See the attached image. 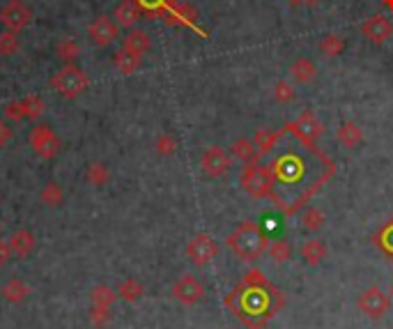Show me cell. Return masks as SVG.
<instances>
[{
	"mask_svg": "<svg viewBox=\"0 0 393 329\" xmlns=\"http://www.w3.org/2000/svg\"><path fill=\"white\" fill-rule=\"evenodd\" d=\"M230 152H233V157H237L244 164L258 162V157H260L256 150L253 138H237V141L233 143V148H230Z\"/></svg>",
	"mask_w": 393,
	"mask_h": 329,
	"instance_id": "21",
	"label": "cell"
},
{
	"mask_svg": "<svg viewBox=\"0 0 393 329\" xmlns=\"http://www.w3.org/2000/svg\"><path fill=\"white\" fill-rule=\"evenodd\" d=\"M117 33H120V26H117L110 17H106V14L97 17L90 24V28H87V35H90V40L97 44V47H108V44H113L117 40Z\"/></svg>",
	"mask_w": 393,
	"mask_h": 329,
	"instance_id": "13",
	"label": "cell"
},
{
	"mask_svg": "<svg viewBox=\"0 0 393 329\" xmlns=\"http://www.w3.org/2000/svg\"><path fill=\"white\" fill-rule=\"evenodd\" d=\"M154 148H157L159 155L168 157V155H173V152H175L177 141H175V138L170 136V134H161V136L157 138V143H154Z\"/></svg>",
	"mask_w": 393,
	"mask_h": 329,
	"instance_id": "34",
	"label": "cell"
},
{
	"mask_svg": "<svg viewBox=\"0 0 393 329\" xmlns=\"http://www.w3.org/2000/svg\"><path fill=\"white\" fill-rule=\"evenodd\" d=\"M290 3H292V5H296V3H301V0H290Z\"/></svg>",
	"mask_w": 393,
	"mask_h": 329,
	"instance_id": "43",
	"label": "cell"
},
{
	"mask_svg": "<svg viewBox=\"0 0 393 329\" xmlns=\"http://www.w3.org/2000/svg\"><path fill=\"white\" fill-rule=\"evenodd\" d=\"M301 3H303V5H308V7H313V5H320L322 0H301Z\"/></svg>",
	"mask_w": 393,
	"mask_h": 329,
	"instance_id": "41",
	"label": "cell"
},
{
	"mask_svg": "<svg viewBox=\"0 0 393 329\" xmlns=\"http://www.w3.org/2000/svg\"><path fill=\"white\" fill-rule=\"evenodd\" d=\"M285 131L294 138H299L301 143L315 145V141L324 134V124L317 120V115L313 111H303L294 122L285 124Z\"/></svg>",
	"mask_w": 393,
	"mask_h": 329,
	"instance_id": "6",
	"label": "cell"
},
{
	"mask_svg": "<svg viewBox=\"0 0 393 329\" xmlns=\"http://www.w3.org/2000/svg\"><path fill=\"white\" fill-rule=\"evenodd\" d=\"M12 258V246L10 242H5V239H0V267L7 265V260Z\"/></svg>",
	"mask_w": 393,
	"mask_h": 329,
	"instance_id": "38",
	"label": "cell"
},
{
	"mask_svg": "<svg viewBox=\"0 0 393 329\" xmlns=\"http://www.w3.org/2000/svg\"><path fill=\"white\" fill-rule=\"evenodd\" d=\"M317 51H320L327 60H331V58H338L345 51V40L340 37V35H324L320 44H317Z\"/></svg>",
	"mask_w": 393,
	"mask_h": 329,
	"instance_id": "24",
	"label": "cell"
},
{
	"mask_svg": "<svg viewBox=\"0 0 393 329\" xmlns=\"http://www.w3.org/2000/svg\"><path fill=\"white\" fill-rule=\"evenodd\" d=\"M21 101H24V108H26V118L37 120L44 113V101H42V97H37V94H31V97H26Z\"/></svg>",
	"mask_w": 393,
	"mask_h": 329,
	"instance_id": "33",
	"label": "cell"
},
{
	"mask_svg": "<svg viewBox=\"0 0 393 329\" xmlns=\"http://www.w3.org/2000/svg\"><path fill=\"white\" fill-rule=\"evenodd\" d=\"M152 42H150V35H147L145 31H138V28H131V31L127 33V37L122 40V49L131 51V53H136L143 58L147 51H150Z\"/></svg>",
	"mask_w": 393,
	"mask_h": 329,
	"instance_id": "17",
	"label": "cell"
},
{
	"mask_svg": "<svg viewBox=\"0 0 393 329\" xmlns=\"http://www.w3.org/2000/svg\"><path fill=\"white\" fill-rule=\"evenodd\" d=\"M375 244L380 246L382 251L389 255V258H393V219L389 223H384V228L377 233Z\"/></svg>",
	"mask_w": 393,
	"mask_h": 329,
	"instance_id": "28",
	"label": "cell"
},
{
	"mask_svg": "<svg viewBox=\"0 0 393 329\" xmlns=\"http://www.w3.org/2000/svg\"><path fill=\"white\" fill-rule=\"evenodd\" d=\"M56 53H58V58H60V60H62L65 65H72V62L81 56V47H78V42H76V40L65 37V40L58 42Z\"/></svg>",
	"mask_w": 393,
	"mask_h": 329,
	"instance_id": "26",
	"label": "cell"
},
{
	"mask_svg": "<svg viewBox=\"0 0 393 329\" xmlns=\"http://www.w3.org/2000/svg\"><path fill=\"white\" fill-rule=\"evenodd\" d=\"M391 292H393V288H391Z\"/></svg>",
	"mask_w": 393,
	"mask_h": 329,
	"instance_id": "44",
	"label": "cell"
},
{
	"mask_svg": "<svg viewBox=\"0 0 393 329\" xmlns=\"http://www.w3.org/2000/svg\"><path fill=\"white\" fill-rule=\"evenodd\" d=\"M361 31H363V37L370 44H375V47H382V44H387L393 37V24L387 17H382V14L368 17L363 21Z\"/></svg>",
	"mask_w": 393,
	"mask_h": 329,
	"instance_id": "10",
	"label": "cell"
},
{
	"mask_svg": "<svg viewBox=\"0 0 393 329\" xmlns=\"http://www.w3.org/2000/svg\"><path fill=\"white\" fill-rule=\"evenodd\" d=\"M122 292H124V297H138L140 295V286L138 283H133V281H129V283H124L122 286Z\"/></svg>",
	"mask_w": 393,
	"mask_h": 329,
	"instance_id": "39",
	"label": "cell"
},
{
	"mask_svg": "<svg viewBox=\"0 0 393 329\" xmlns=\"http://www.w3.org/2000/svg\"><path fill=\"white\" fill-rule=\"evenodd\" d=\"M49 83L53 90L60 92L65 99H76L78 94L85 92L87 85H90L87 76L83 74V69L74 67V65H65L60 71H56Z\"/></svg>",
	"mask_w": 393,
	"mask_h": 329,
	"instance_id": "5",
	"label": "cell"
},
{
	"mask_svg": "<svg viewBox=\"0 0 393 329\" xmlns=\"http://www.w3.org/2000/svg\"><path fill=\"white\" fill-rule=\"evenodd\" d=\"M12 138V129L7 127L5 122H0V148H3V145H7V141H10Z\"/></svg>",
	"mask_w": 393,
	"mask_h": 329,
	"instance_id": "40",
	"label": "cell"
},
{
	"mask_svg": "<svg viewBox=\"0 0 393 329\" xmlns=\"http://www.w3.org/2000/svg\"><path fill=\"white\" fill-rule=\"evenodd\" d=\"M267 251H269L274 262H285V260H290V255H292V248L285 239H274V242H269V248H267Z\"/></svg>",
	"mask_w": 393,
	"mask_h": 329,
	"instance_id": "29",
	"label": "cell"
},
{
	"mask_svg": "<svg viewBox=\"0 0 393 329\" xmlns=\"http://www.w3.org/2000/svg\"><path fill=\"white\" fill-rule=\"evenodd\" d=\"M336 138H338V143H340V145H345L347 150H354V148H357V145L361 143L363 134H361V127H359L357 122L347 120V122L340 124V129H338Z\"/></svg>",
	"mask_w": 393,
	"mask_h": 329,
	"instance_id": "20",
	"label": "cell"
},
{
	"mask_svg": "<svg viewBox=\"0 0 393 329\" xmlns=\"http://www.w3.org/2000/svg\"><path fill=\"white\" fill-rule=\"evenodd\" d=\"M173 295H175V299H180L182 304L191 306V304H196V302L203 299L205 288H203V283L196 279V276L184 274L182 279L173 286Z\"/></svg>",
	"mask_w": 393,
	"mask_h": 329,
	"instance_id": "14",
	"label": "cell"
},
{
	"mask_svg": "<svg viewBox=\"0 0 393 329\" xmlns=\"http://www.w3.org/2000/svg\"><path fill=\"white\" fill-rule=\"evenodd\" d=\"M166 19H168L170 26H189L191 31H196L198 35H203L205 37V33L196 26V10L191 5H177L175 3L173 10L166 14Z\"/></svg>",
	"mask_w": 393,
	"mask_h": 329,
	"instance_id": "16",
	"label": "cell"
},
{
	"mask_svg": "<svg viewBox=\"0 0 393 329\" xmlns=\"http://www.w3.org/2000/svg\"><path fill=\"white\" fill-rule=\"evenodd\" d=\"M5 118L7 120H24L26 118V108H24V101H10V104H5L3 108Z\"/></svg>",
	"mask_w": 393,
	"mask_h": 329,
	"instance_id": "35",
	"label": "cell"
},
{
	"mask_svg": "<svg viewBox=\"0 0 393 329\" xmlns=\"http://www.w3.org/2000/svg\"><path fill=\"white\" fill-rule=\"evenodd\" d=\"M136 3L145 14H154V17H166L175 7V0H136Z\"/></svg>",
	"mask_w": 393,
	"mask_h": 329,
	"instance_id": "27",
	"label": "cell"
},
{
	"mask_svg": "<svg viewBox=\"0 0 393 329\" xmlns=\"http://www.w3.org/2000/svg\"><path fill=\"white\" fill-rule=\"evenodd\" d=\"M226 242L240 260L253 262L269 248V235H267V230L262 226H258L256 221H242L230 233Z\"/></svg>",
	"mask_w": 393,
	"mask_h": 329,
	"instance_id": "3",
	"label": "cell"
},
{
	"mask_svg": "<svg viewBox=\"0 0 393 329\" xmlns=\"http://www.w3.org/2000/svg\"><path fill=\"white\" fill-rule=\"evenodd\" d=\"M357 306L363 313H366L368 318L380 320V318H384V313L389 311V299L377 286H370L368 290H363L359 295Z\"/></svg>",
	"mask_w": 393,
	"mask_h": 329,
	"instance_id": "12",
	"label": "cell"
},
{
	"mask_svg": "<svg viewBox=\"0 0 393 329\" xmlns=\"http://www.w3.org/2000/svg\"><path fill=\"white\" fill-rule=\"evenodd\" d=\"M140 14H143V10L138 7L136 0H122V3L115 7L113 19L120 28H133L140 21Z\"/></svg>",
	"mask_w": 393,
	"mask_h": 329,
	"instance_id": "15",
	"label": "cell"
},
{
	"mask_svg": "<svg viewBox=\"0 0 393 329\" xmlns=\"http://www.w3.org/2000/svg\"><path fill=\"white\" fill-rule=\"evenodd\" d=\"M87 178H90L97 187H101L103 182L108 180V173H106V168H103L101 164H92L90 168H87Z\"/></svg>",
	"mask_w": 393,
	"mask_h": 329,
	"instance_id": "36",
	"label": "cell"
},
{
	"mask_svg": "<svg viewBox=\"0 0 393 329\" xmlns=\"http://www.w3.org/2000/svg\"><path fill=\"white\" fill-rule=\"evenodd\" d=\"M42 199H44V203H47V205H58V203L62 201V194H60V189H58V185H53V182H51V185L44 189Z\"/></svg>",
	"mask_w": 393,
	"mask_h": 329,
	"instance_id": "37",
	"label": "cell"
},
{
	"mask_svg": "<svg viewBox=\"0 0 393 329\" xmlns=\"http://www.w3.org/2000/svg\"><path fill=\"white\" fill-rule=\"evenodd\" d=\"M187 253L194 265L205 267L207 262H212L219 255V244L214 242V237L207 235V233H198V235L189 242Z\"/></svg>",
	"mask_w": 393,
	"mask_h": 329,
	"instance_id": "8",
	"label": "cell"
},
{
	"mask_svg": "<svg viewBox=\"0 0 393 329\" xmlns=\"http://www.w3.org/2000/svg\"><path fill=\"white\" fill-rule=\"evenodd\" d=\"M384 7H389V10H393V0H382Z\"/></svg>",
	"mask_w": 393,
	"mask_h": 329,
	"instance_id": "42",
	"label": "cell"
},
{
	"mask_svg": "<svg viewBox=\"0 0 393 329\" xmlns=\"http://www.w3.org/2000/svg\"><path fill=\"white\" fill-rule=\"evenodd\" d=\"M233 166V159H230L224 148L219 145H210L205 152H203V159H200V168L207 178H221V175L228 173V168Z\"/></svg>",
	"mask_w": 393,
	"mask_h": 329,
	"instance_id": "11",
	"label": "cell"
},
{
	"mask_svg": "<svg viewBox=\"0 0 393 329\" xmlns=\"http://www.w3.org/2000/svg\"><path fill=\"white\" fill-rule=\"evenodd\" d=\"M10 246L12 251H17V255H28L35 248V237L33 233L28 230H17L14 235L10 237Z\"/></svg>",
	"mask_w": 393,
	"mask_h": 329,
	"instance_id": "25",
	"label": "cell"
},
{
	"mask_svg": "<svg viewBox=\"0 0 393 329\" xmlns=\"http://www.w3.org/2000/svg\"><path fill=\"white\" fill-rule=\"evenodd\" d=\"M31 145L33 150L44 159H53L60 152V138L53 134V129L47 124H37L31 131Z\"/></svg>",
	"mask_w": 393,
	"mask_h": 329,
	"instance_id": "9",
	"label": "cell"
},
{
	"mask_svg": "<svg viewBox=\"0 0 393 329\" xmlns=\"http://www.w3.org/2000/svg\"><path fill=\"white\" fill-rule=\"evenodd\" d=\"M296 97L294 87L287 83V81H276L274 85V99L278 101V104H290V101Z\"/></svg>",
	"mask_w": 393,
	"mask_h": 329,
	"instance_id": "32",
	"label": "cell"
},
{
	"mask_svg": "<svg viewBox=\"0 0 393 329\" xmlns=\"http://www.w3.org/2000/svg\"><path fill=\"white\" fill-rule=\"evenodd\" d=\"M317 76V67L313 60L308 58H296V60L290 65V78L294 83H310Z\"/></svg>",
	"mask_w": 393,
	"mask_h": 329,
	"instance_id": "18",
	"label": "cell"
},
{
	"mask_svg": "<svg viewBox=\"0 0 393 329\" xmlns=\"http://www.w3.org/2000/svg\"><path fill=\"white\" fill-rule=\"evenodd\" d=\"M301 258L306 260L308 265H320V262L327 258V246H324L322 239H308V242L301 246Z\"/></svg>",
	"mask_w": 393,
	"mask_h": 329,
	"instance_id": "23",
	"label": "cell"
},
{
	"mask_svg": "<svg viewBox=\"0 0 393 329\" xmlns=\"http://www.w3.org/2000/svg\"><path fill=\"white\" fill-rule=\"evenodd\" d=\"M281 304H283V295L269 283H262V286L240 283L226 297V306H230L235 316L251 329L262 327L281 309Z\"/></svg>",
	"mask_w": 393,
	"mask_h": 329,
	"instance_id": "2",
	"label": "cell"
},
{
	"mask_svg": "<svg viewBox=\"0 0 393 329\" xmlns=\"http://www.w3.org/2000/svg\"><path fill=\"white\" fill-rule=\"evenodd\" d=\"M17 35L19 33H12V31L0 33V56H14L21 49V42Z\"/></svg>",
	"mask_w": 393,
	"mask_h": 329,
	"instance_id": "30",
	"label": "cell"
},
{
	"mask_svg": "<svg viewBox=\"0 0 393 329\" xmlns=\"http://www.w3.org/2000/svg\"><path fill=\"white\" fill-rule=\"evenodd\" d=\"M285 136V129H281V131H271V129H258L256 134H253V143H256V150H258V155H267V152H271L274 148L278 145L281 138Z\"/></svg>",
	"mask_w": 393,
	"mask_h": 329,
	"instance_id": "19",
	"label": "cell"
},
{
	"mask_svg": "<svg viewBox=\"0 0 393 329\" xmlns=\"http://www.w3.org/2000/svg\"><path fill=\"white\" fill-rule=\"evenodd\" d=\"M301 223H303V228H308V230H320L324 223V214L317 208H308L301 214Z\"/></svg>",
	"mask_w": 393,
	"mask_h": 329,
	"instance_id": "31",
	"label": "cell"
},
{
	"mask_svg": "<svg viewBox=\"0 0 393 329\" xmlns=\"http://www.w3.org/2000/svg\"><path fill=\"white\" fill-rule=\"evenodd\" d=\"M240 182H242L244 192L251 194L253 199H269L271 201L274 180H271L269 166H260L258 162L244 164L242 175H240Z\"/></svg>",
	"mask_w": 393,
	"mask_h": 329,
	"instance_id": "4",
	"label": "cell"
},
{
	"mask_svg": "<svg viewBox=\"0 0 393 329\" xmlns=\"http://www.w3.org/2000/svg\"><path fill=\"white\" fill-rule=\"evenodd\" d=\"M31 21H33V10L24 0H10V3L0 10V24L12 33H21L24 28L31 26Z\"/></svg>",
	"mask_w": 393,
	"mask_h": 329,
	"instance_id": "7",
	"label": "cell"
},
{
	"mask_svg": "<svg viewBox=\"0 0 393 329\" xmlns=\"http://www.w3.org/2000/svg\"><path fill=\"white\" fill-rule=\"evenodd\" d=\"M113 65L117 67V71H120V74H127L129 76V74H133V71L140 67V56L131 53V51H127V49H120L113 56Z\"/></svg>",
	"mask_w": 393,
	"mask_h": 329,
	"instance_id": "22",
	"label": "cell"
},
{
	"mask_svg": "<svg viewBox=\"0 0 393 329\" xmlns=\"http://www.w3.org/2000/svg\"><path fill=\"white\" fill-rule=\"evenodd\" d=\"M269 171H271V180H274L271 199H274V194H276V189L285 187V194L296 189V208H299L315 189L322 187V182L310 180V175H313V178L327 180L333 173V164L315 148V145L301 143L299 138H296L294 148H287L285 152L276 155V159L269 164ZM285 194L281 196L278 208L283 205Z\"/></svg>",
	"mask_w": 393,
	"mask_h": 329,
	"instance_id": "1",
	"label": "cell"
}]
</instances>
